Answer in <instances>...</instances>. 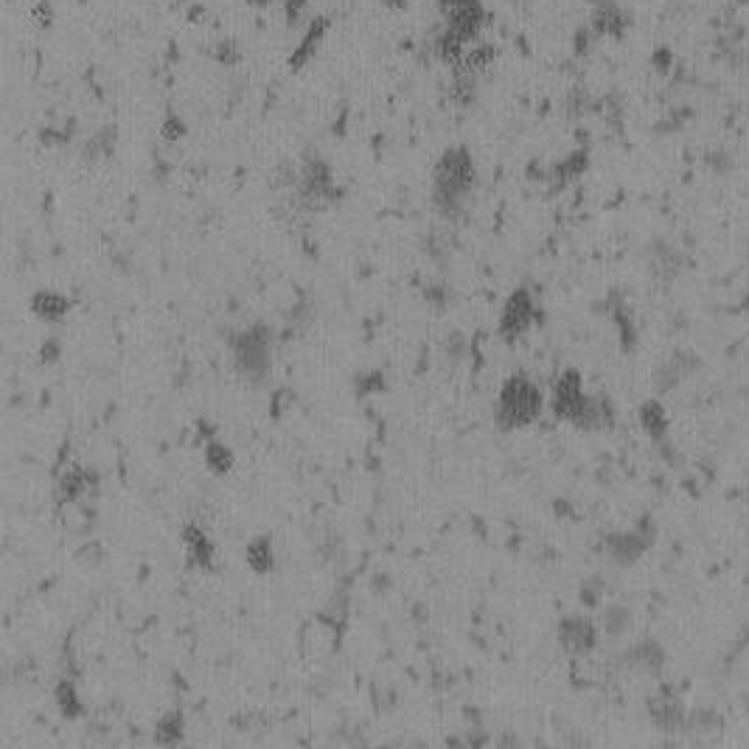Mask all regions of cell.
<instances>
[{
	"instance_id": "cell-1",
	"label": "cell",
	"mask_w": 749,
	"mask_h": 749,
	"mask_svg": "<svg viewBox=\"0 0 749 749\" xmlns=\"http://www.w3.org/2000/svg\"><path fill=\"white\" fill-rule=\"evenodd\" d=\"M477 186V166L466 147L447 149L432 168V206L436 211L455 222L464 216L469 197Z\"/></svg>"
},
{
	"instance_id": "cell-2",
	"label": "cell",
	"mask_w": 749,
	"mask_h": 749,
	"mask_svg": "<svg viewBox=\"0 0 749 749\" xmlns=\"http://www.w3.org/2000/svg\"><path fill=\"white\" fill-rule=\"evenodd\" d=\"M544 413V390L525 373L508 377L495 399V424L503 432L533 427Z\"/></svg>"
},
{
	"instance_id": "cell-3",
	"label": "cell",
	"mask_w": 749,
	"mask_h": 749,
	"mask_svg": "<svg viewBox=\"0 0 749 749\" xmlns=\"http://www.w3.org/2000/svg\"><path fill=\"white\" fill-rule=\"evenodd\" d=\"M273 342L275 334L267 323H250L230 334L227 351L236 373L250 385H264L273 370Z\"/></svg>"
},
{
	"instance_id": "cell-4",
	"label": "cell",
	"mask_w": 749,
	"mask_h": 749,
	"mask_svg": "<svg viewBox=\"0 0 749 749\" xmlns=\"http://www.w3.org/2000/svg\"><path fill=\"white\" fill-rule=\"evenodd\" d=\"M657 542V523L651 516H640L638 525L626 531H612L600 539V553L615 567H635Z\"/></svg>"
},
{
	"instance_id": "cell-5",
	"label": "cell",
	"mask_w": 749,
	"mask_h": 749,
	"mask_svg": "<svg viewBox=\"0 0 749 749\" xmlns=\"http://www.w3.org/2000/svg\"><path fill=\"white\" fill-rule=\"evenodd\" d=\"M539 318L536 309V298L528 286H516V290L508 293V298L503 301L500 309V321H497V337L505 345H516L533 326Z\"/></svg>"
},
{
	"instance_id": "cell-6",
	"label": "cell",
	"mask_w": 749,
	"mask_h": 749,
	"mask_svg": "<svg viewBox=\"0 0 749 749\" xmlns=\"http://www.w3.org/2000/svg\"><path fill=\"white\" fill-rule=\"evenodd\" d=\"M646 713L648 722L654 725V730L668 733V735H679L687 730V707L679 696V690L671 685H659L654 694L646 699Z\"/></svg>"
},
{
	"instance_id": "cell-7",
	"label": "cell",
	"mask_w": 749,
	"mask_h": 749,
	"mask_svg": "<svg viewBox=\"0 0 749 749\" xmlns=\"http://www.w3.org/2000/svg\"><path fill=\"white\" fill-rule=\"evenodd\" d=\"M556 643L567 657L584 659L600 643V626L587 615H564L556 623Z\"/></svg>"
},
{
	"instance_id": "cell-8",
	"label": "cell",
	"mask_w": 749,
	"mask_h": 749,
	"mask_svg": "<svg viewBox=\"0 0 749 749\" xmlns=\"http://www.w3.org/2000/svg\"><path fill=\"white\" fill-rule=\"evenodd\" d=\"M584 399H587V388H584L581 370H575V368L562 370L556 377V382H553V388H551V413H553V418L570 424L575 418V413L581 410Z\"/></svg>"
},
{
	"instance_id": "cell-9",
	"label": "cell",
	"mask_w": 749,
	"mask_h": 749,
	"mask_svg": "<svg viewBox=\"0 0 749 749\" xmlns=\"http://www.w3.org/2000/svg\"><path fill=\"white\" fill-rule=\"evenodd\" d=\"M702 357L694 354V351H687V349H679L674 354H668L666 360H662L654 370V390L657 393H674L677 388H682L690 377H696V373L702 370Z\"/></svg>"
},
{
	"instance_id": "cell-10",
	"label": "cell",
	"mask_w": 749,
	"mask_h": 749,
	"mask_svg": "<svg viewBox=\"0 0 749 749\" xmlns=\"http://www.w3.org/2000/svg\"><path fill=\"white\" fill-rule=\"evenodd\" d=\"M180 542L186 551V564L197 572L216 570V542L199 523H186L180 531Z\"/></svg>"
},
{
	"instance_id": "cell-11",
	"label": "cell",
	"mask_w": 749,
	"mask_h": 749,
	"mask_svg": "<svg viewBox=\"0 0 749 749\" xmlns=\"http://www.w3.org/2000/svg\"><path fill=\"white\" fill-rule=\"evenodd\" d=\"M666 662H668L666 646L654 638H640L620 654V668L646 674V677H659L662 668H666Z\"/></svg>"
},
{
	"instance_id": "cell-12",
	"label": "cell",
	"mask_w": 749,
	"mask_h": 749,
	"mask_svg": "<svg viewBox=\"0 0 749 749\" xmlns=\"http://www.w3.org/2000/svg\"><path fill=\"white\" fill-rule=\"evenodd\" d=\"M618 421L612 399L600 396V393H587L581 410L575 413V418L570 421V427H575L579 432H607L612 429Z\"/></svg>"
},
{
	"instance_id": "cell-13",
	"label": "cell",
	"mask_w": 749,
	"mask_h": 749,
	"mask_svg": "<svg viewBox=\"0 0 749 749\" xmlns=\"http://www.w3.org/2000/svg\"><path fill=\"white\" fill-rule=\"evenodd\" d=\"M99 488V475L84 466H68L56 480V500L60 503H79Z\"/></svg>"
},
{
	"instance_id": "cell-14",
	"label": "cell",
	"mask_w": 749,
	"mask_h": 749,
	"mask_svg": "<svg viewBox=\"0 0 749 749\" xmlns=\"http://www.w3.org/2000/svg\"><path fill=\"white\" fill-rule=\"evenodd\" d=\"M28 309L43 323H62L71 314V298L56 290H37L28 298Z\"/></svg>"
},
{
	"instance_id": "cell-15",
	"label": "cell",
	"mask_w": 749,
	"mask_h": 749,
	"mask_svg": "<svg viewBox=\"0 0 749 749\" xmlns=\"http://www.w3.org/2000/svg\"><path fill=\"white\" fill-rule=\"evenodd\" d=\"M638 424L654 444H668L671 418H668V410L659 399H646L643 401V405L638 408Z\"/></svg>"
},
{
	"instance_id": "cell-16",
	"label": "cell",
	"mask_w": 749,
	"mask_h": 749,
	"mask_svg": "<svg viewBox=\"0 0 749 749\" xmlns=\"http://www.w3.org/2000/svg\"><path fill=\"white\" fill-rule=\"evenodd\" d=\"M682 267H685V255L677 247H671L666 242H654L648 247V270L654 278L674 281V278H679Z\"/></svg>"
},
{
	"instance_id": "cell-17",
	"label": "cell",
	"mask_w": 749,
	"mask_h": 749,
	"mask_svg": "<svg viewBox=\"0 0 749 749\" xmlns=\"http://www.w3.org/2000/svg\"><path fill=\"white\" fill-rule=\"evenodd\" d=\"M53 705H56V710L62 713V718H68V722H79V718L84 715V702H82V694H79L76 677L62 674L60 679H56Z\"/></svg>"
},
{
	"instance_id": "cell-18",
	"label": "cell",
	"mask_w": 749,
	"mask_h": 749,
	"mask_svg": "<svg viewBox=\"0 0 749 749\" xmlns=\"http://www.w3.org/2000/svg\"><path fill=\"white\" fill-rule=\"evenodd\" d=\"M245 564H247L255 575H270V572L275 570V564H278L273 536H267V533L253 536V539L245 544Z\"/></svg>"
},
{
	"instance_id": "cell-19",
	"label": "cell",
	"mask_w": 749,
	"mask_h": 749,
	"mask_svg": "<svg viewBox=\"0 0 749 749\" xmlns=\"http://www.w3.org/2000/svg\"><path fill=\"white\" fill-rule=\"evenodd\" d=\"M186 733H188L186 713L183 710H166L155 722L152 741L158 746H180L186 741Z\"/></svg>"
},
{
	"instance_id": "cell-20",
	"label": "cell",
	"mask_w": 749,
	"mask_h": 749,
	"mask_svg": "<svg viewBox=\"0 0 749 749\" xmlns=\"http://www.w3.org/2000/svg\"><path fill=\"white\" fill-rule=\"evenodd\" d=\"M203 464L214 477H227L230 472L236 469V452L230 449L225 441L208 438V444L203 449Z\"/></svg>"
},
{
	"instance_id": "cell-21",
	"label": "cell",
	"mask_w": 749,
	"mask_h": 749,
	"mask_svg": "<svg viewBox=\"0 0 749 749\" xmlns=\"http://www.w3.org/2000/svg\"><path fill=\"white\" fill-rule=\"evenodd\" d=\"M629 629H631V610L623 607V603H610V607L603 610V615H600V631L607 638L618 640V638L626 635Z\"/></svg>"
},
{
	"instance_id": "cell-22",
	"label": "cell",
	"mask_w": 749,
	"mask_h": 749,
	"mask_svg": "<svg viewBox=\"0 0 749 749\" xmlns=\"http://www.w3.org/2000/svg\"><path fill=\"white\" fill-rule=\"evenodd\" d=\"M715 730H722V715H718L715 710L705 707V710H690L687 713V730L690 735H710Z\"/></svg>"
},
{
	"instance_id": "cell-23",
	"label": "cell",
	"mask_w": 749,
	"mask_h": 749,
	"mask_svg": "<svg viewBox=\"0 0 749 749\" xmlns=\"http://www.w3.org/2000/svg\"><path fill=\"white\" fill-rule=\"evenodd\" d=\"M183 135H186L183 119H180V115H175V112H168L166 119H163V127H160V138L168 140V143H175V140H180Z\"/></svg>"
},
{
	"instance_id": "cell-24",
	"label": "cell",
	"mask_w": 749,
	"mask_h": 749,
	"mask_svg": "<svg viewBox=\"0 0 749 749\" xmlns=\"http://www.w3.org/2000/svg\"><path fill=\"white\" fill-rule=\"evenodd\" d=\"M357 388H362V393H379V390H385V377H382L379 370L362 373L360 382H357Z\"/></svg>"
},
{
	"instance_id": "cell-25",
	"label": "cell",
	"mask_w": 749,
	"mask_h": 749,
	"mask_svg": "<svg viewBox=\"0 0 749 749\" xmlns=\"http://www.w3.org/2000/svg\"><path fill=\"white\" fill-rule=\"evenodd\" d=\"M60 340H48V342H43V351H40V360L45 362V365H51V362H56L60 360Z\"/></svg>"
}]
</instances>
